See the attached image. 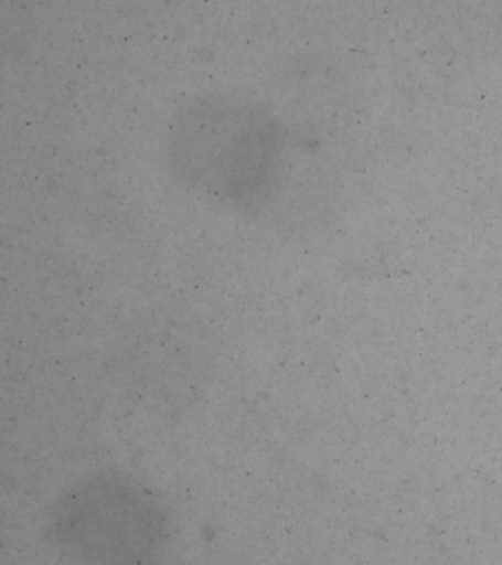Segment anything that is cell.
<instances>
[{"mask_svg": "<svg viewBox=\"0 0 502 565\" xmlns=\"http://www.w3.org/2000/svg\"><path fill=\"white\" fill-rule=\"evenodd\" d=\"M248 118V117H246ZM242 118L231 117V128H206L211 136H202V140H192V146H200L197 150L189 153V167L195 172L192 179L201 180L206 190L224 192V196L236 199V190L248 192L255 179L263 177L267 167L271 166V139H257L255 132L258 128L242 126L237 130Z\"/></svg>", "mask_w": 502, "mask_h": 565, "instance_id": "obj_2", "label": "cell"}, {"mask_svg": "<svg viewBox=\"0 0 502 565\" xmlns=\"http://www.w3.org/2000/svg\"><path fill=\"white\" fill-rule=\"evenodd\" d=\"M47 532L83 565H165L174 525L161 494L126 472L105 470L60 494Z\"/></svg>", "mask_w": 502, "mask_h": 565, "instance_id": "obj_1", "label": "cell"}]
</instances>
